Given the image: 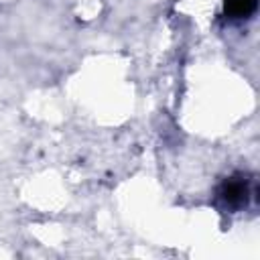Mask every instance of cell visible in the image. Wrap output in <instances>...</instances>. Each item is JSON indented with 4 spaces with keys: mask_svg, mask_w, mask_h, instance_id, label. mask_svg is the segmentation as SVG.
<instances>
[{
    "mask_svg": "<svg viewBox=\"0 0 260 260\" xmlns=\"http://www.w3.org/2000/svg\"><path fill=\"white\" fill-rule=\"evenodd\" d=\"M217 203L228 209V211H238L242 207H246L248 197H250V185L248 179H244L242 175L230 177L225 179L219 187H217Z\"/></svg>",
    "mask_w": 260,
    "mask_h": 260,
    "instance_id": "6da1fadb",
    "label": "cell"
},
{
    "mask_svg": "<svg viewBox=\"0 0 260 260\" xmlns=\"http://www.w3.org/2000/svg\"><path fill=\"white\" fill-rule=\"evenodd\" d=\"M258 6V0H223V10L232 18H248Z\"/></svg>",
    "mask_w": 260,
    "mask_h": 260,
    "instance_id": "7a4b0ae2",
    "label": "cell"
}]
</instances>
